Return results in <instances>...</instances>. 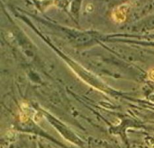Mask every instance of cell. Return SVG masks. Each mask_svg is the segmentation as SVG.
<instances>
[{
	"label": "cell",
	"instance_id": "cell-2",
	"mask_svg": "<svg viewBox=\"0 0 154 148\" xmlns=\"http://www.w3.org/2000/svg\"><path fill=\"white\" fill-rule=\"evenodd\" d=\"M149 78L152 79V80H154V68L152 69V70H150V72H149Z\"/></svg>",
	"mask_w": 154,
	"mask_h": 148
},
{
	"label": "cell",
	"instance_id": "cell-1",
	"mask_svg": "<svg viewBox=\"0 0 154 148\" xmlns=\"http://www.w3.org/2000/svg\"><path fill=\"white\" fill-rule=\"evenodd\" d=\"M125 17H126V9H125V6H120L114 13V18H115V20L118 21L119 22L125 21Z\"/></svg>",
	"mask_w": 154,
	"mask_h": 148
}]
</instances>
